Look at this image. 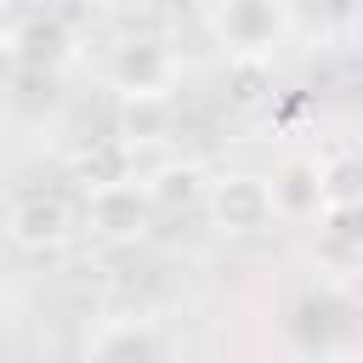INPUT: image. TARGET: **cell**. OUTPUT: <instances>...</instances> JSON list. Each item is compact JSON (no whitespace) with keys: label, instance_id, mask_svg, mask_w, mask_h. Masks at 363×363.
<instances>
[{"label":"cell","instance_id":"1","mask_svg":"<svg viewBox=\"0 0 363 363\" xmlns=\"http://www.w3.org/2000/svg\"><path fill=\"white\" fill-rule=\"evenodd\" d=\"M289 28H295L289 0H210V34L233 62H272Z\"/></svg>","mask_w":363,"mask_h":363},{"label":"cell","instance_id":"2","mask_svg":"<svg viewBox=\"0 0 363 363\" xmlns=\"http://www.w3.org/2000/svg\"><path fill=\"white\" fill-rule=\"evenodd\" d=\"M153 216H159V210H153L147 182H130V176L96 182L91 199H85V227H91L102 244H136Z\"/></svg>","mask_w":363,"mask_h":363},{"label":"cell","instance_id":"3","mask_svg":"<svg viewBox=\"0 0 363 363\" xmlns=\"http://www.w3.org/2000/svg\"><path fill=\"white\" fill-rule=\"evenodd\" d=\"M204 210L216 221V233H233V238H250L261 227L278 221V199H272V182L267 176H216L210 193H204Z\"/></svg>","mask_w":363,"mask_h":363},{"label":"cell","instance_id":"4","mask_svg":"<svg viewBox=\"0 0 363 363\" xmlns=\"http://www.w3.org/2000/svg\"><path fill=\"white\" fill-rule=\"evenodd\" d=\"M108 79L125 96H164L176 85V51L164 40H147V34L142 40H125L113 51V62H108Z\"/></svg>","mask_w":363,"mask_h":363},{"label":"cell","instance_id":"5","mask_svg":"<svg viewBox=\"0 0 363 363\" xmlns=\"http://www.w3.org/2000/svg\"><path fill=\"white\" fill-rule=\"evenodd\" d=\"M68 233H74V210L57 193H23L6 216V238L28 255H45V250L68 244Z\"/></svg>","mask_w":363,"mask_h":363},{"label":"cell","instance_id":"6","mask_svg":"<svg viewBox=\"0 0 363 363\" xmlns=\"http://www.w3.org/2000/svg\"><path fill=\"white\" fill-rule=\"evenodd\" d=\"M85 352L91 357H164L170 335L153 318H108L96 335H85Z\"/></svg>","mask_w":363,"mask_h":363},{"label":"cell","instance_id":"7","mask_svg":"<svg viewBox=\"0 0 363 363\" xmlns=\"http://www.w3.org/2000/svg\"><path fill=\"white\" fill-rule=\"evenodd\" d=\"M272 199H278V216H284V221L323 216V204H329V193H323V170L306 164V159H289V164L272 176Z\"/></svg>","mask_w":363,"mask_h":363},{"label":"cell","instance_id":"8","mask_svg":"<svg viewBox=\"0 0 363 363\" xmlns=\"http://www.w3.org/2000/svg\"><path fill=\"white\" fill-rule=\"evenodd\" d=\"M11 45H17V62H23V68H62L68 51H74V40H68V28H62L57 17L23 23V28L11 34Z\"/></svg>","mask_w":363,"mask_h":363},{"label":"cell","instance_id":"9","mask_svg":"<svg viewBox=\"0 0 363 363\" xmlns=\"http://www.w3.org/2000/svg\"><path fill=\"white\" fill-rule=\"evenodd\" d=\"M147 193H153V210H176V204H204L210 182L199 164H164L159 176H147Z\"/></svg>","mask_w":363,"mask_h":363},{"label":"cell","instance_id":"10","mask_svg":"<svg viewBox=\"0 0 363 363\" xmlns=\"http://www.w3.org/2000/svg\"><path fill=\"white\" fill-rule=\"evenodd\" d=\"M323 233L346 250H363V193L357 199H329L323 204Z\"/></svg>","mask_w":363,"mask_h":363}]
</instances>
